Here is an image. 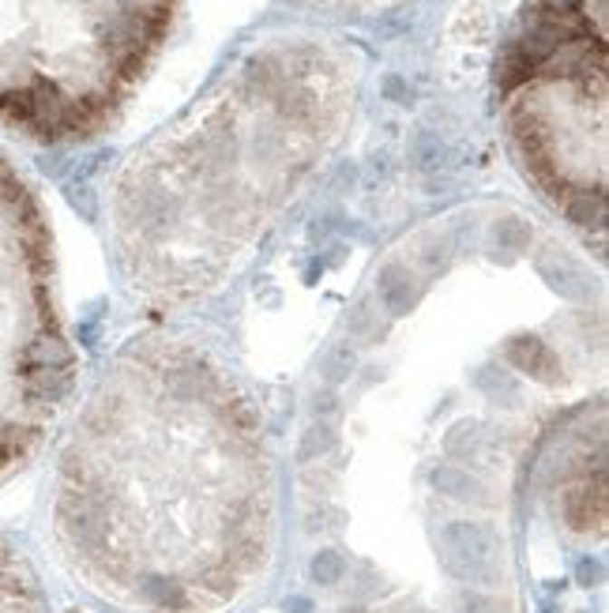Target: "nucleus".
Wrapping results in <instances>:
<instances>
[{
    "label": "nucleus",
    "mask_w": 609,
    "mask_h": 613,
    "mask_svg": "<svg viewBox=\"0 0 609 613\" xmlns=\"http://www.w3.org/2000/svg\"><path fill=\"white\" fill-rule=\"evenodd\" d=\"M169 15L173 0H0V124L34 143L94 136Z\"/></svg>",
    "instance_id": "3"
},
{
    "label": "nucleus",
    "mask_w": 609,
    "mask_h": 613,
    "mask_svg": "<svg viewBox=\"0 0 609 613\" xmlns=\"http://www.w3.org/2000/svg\"><path fill=\"white\" fill-rule=\"evenodd\" d=\"M508 140L579 234L605 238V0H530L497 57Z\"/></svg>",
    "instance_id": "2"
},
{
    "label": "nucleus",
    "mask_w": 609,
    "mask_h": 613,
    "mask_svg": "<svg viewBox=\"0 0 609 613\" xmlns=\"http://www.w3.org/2000/svg\"><path fill=\"white\" fill-rule=\"evenodd\" d=\"M0 613H53L31 557L0 534Z\"/></svg>",
    "instance_id": "5"
},
{
    "label": "nucleus",
    "mask_w": 609,
    "mask_h": 613,
    "mask_svg": "<svg viewBox=\"0 0 609 613\" xmlns=\"http://www.w3.org/2000/svg\"><path fill=\"white\" fill-rule=\"evenodd\" d=\"M75 350L53 275V241L34 192L0 155V482L61 422Z\"/></svg>",
    "instance_id": "4"
},
{
    "label": "nucleus",
    "mask_w": 609,
    "mask_h": 613,
    "mask_svg": "<svg viewBox=\"0 0 609 613\" xmlns=\"http://www.w3.org/2000/svg\"><path fill=\"white\" fill-rule=\"evenodd\" d=\"M49 527L68 572L124 613L234 609L278 534L256 403L185 339L124 346L61 437Z\"/></svg>",
    "instance_id": "1"
}]
</instances>
